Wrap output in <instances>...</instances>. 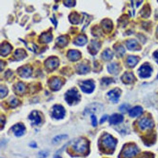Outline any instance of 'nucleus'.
<instances>
[{
  "label": "nucleus",
  "mask_w": 158,
  "mask_h": 158,
  "mask_svg": "<svg viewBox=\"0 0 158 158\" xmlns=\"http://www.w3.org/2000/svg\"><path fill=\"white\" fill-rule=\"evenodd\" d=\"M116 145V140L110 135L106 134L103 136L100 139V149L104 153H113Z\"/></svg>",
  "instance_id": "obj_1"
},
{
  "label": "nucleus",
  "mask_w": 158,
  "mask_h": 158,
  "mask_svg": "<svg viewBox=\"0 0 158 158\" xmlns=\"http://www.w3.org/2000/svg\"><path fill=\"white\" fill-rule=\"evenodd\" d=\"M73 149L75 154L85 155L88 154L89 150V143L86 139L81 138L74 143Z\"/></svg>",
  "instance_id": "obj_2"
},
{
  "label": "nucleus",
  "mask_w": 158,
  "mask_h": 158,
  "mask_svg": "<svg viewBox=\"0 0 158 158\" xmlns=\"http://www.w3.org/2000/svg\"><path fill=\"white\" fill-rule=\"evenodd\" d=\"M65 99L69 105L76 104L80 100V95L76 89L69 90L65 94Z\"/></svg>",
  "instance_id": "obj_3"
},
{
  "label": "nucleus",
  "mask_w": 158,
  "mask_h": 158,
  "mask_svg": "<svg viewBox=\"0 0 158 158\" xmlns=\"http://www.w3.org/2000/svg\"><path fill=\"white\" fill-rule=\"evenodd\" d=\"M138 152L137 147L134 145L130 144L124 148L121 152L122 156L125 158H132L135 156Z\"/></svg>",
  "instance_id": "obj_4"
},
{
  "label": "nucleus",
  "mask_w": 158,
  "mask_h": 158,
  "mask_svg": "<svg viewBox=\"0 0 158 158\" xmlns=\"http://www.w3.org/2000/svg\"><path fill=\"white\" fill-rule=\"evenodd\" d=\"M65 111L64 107L61 105H55L53 108L52 115L57 119H63L65 115Z\"/></svg>",
  "instance_id": "obj_5"
},
{
  "label": "nucleus",
  "mask_w": 158,
  "mask_h": 158,
  "mask_svg": "<svg viewBox=\"0 0 158 158\" xmlns=\"http://www.w3.org/2000/svg\"><path fill=\"white\" fill-rule=\"evenodd\" d=\"M45 66L49 70H53L59 65V60L55 57H51L45 62Z\"/></svg>",
  "instance_id": "obj_6"
},
{
  "label": "nucleus",
  "mask_w": 158,
  "mask_h": 158,
  "mask_svg": "<svg viewBox=\"0 0 158 158\" xmlns=\"http://www.w3.org/2000/svg\"><path fill=\"white\" fill-rule=\"evenodd\" d=\"M152 71L153 70L151 66L148 64H145L139 69V75L141 78H149V76H151Z\"/></svg>",
  "instance_id": "obj_7"
},
{
  "label": "nucleus",
  "mask_w": 158,
  "mask_h": 158,
  "mask_svg": "<svg viewBox=\"0 0 158 158\" xmlns=\"http://www.w3.org/2000/svg\"><path fill=\"white\" fill-rule=\"evenodd\" d=\"M80 87L82 91L85 93H91L94 91L95 85L92 81H85L82 83Z\"/></svg>",
  "instance_id": "obj_8"
},
{
  "label": "nucleus",
  "mask_w": 158,
  "mask_h": 158,
  "mask_svg": "<svg viewBox=\"0 0 158 158\" xmlns=\"http://www.w3.org/2000/svg\"><path fill=\"white\" fill-rule=\"evenodd\" d=\"M102 28L105 34H109L113 28V24L112 21L108 19H103L101 22Z\"/></svg>",
  "instance_id": "obj_9"
},
{
  "label": "nucleus",
  "mask_w": 158,
  "mask_h": 158,
  "mask_svg": "<svg viewBox=\"0 0 158 158\" xmlns=\"http://www.w3.org/2000/svg\"><path fill=\"white\" fill-rule=\"evenodd\" d=\"M139 126L142 130H145L152 128L154 126V124L152 120L149 118L145 117L140 121L139 122Z\"/></svg>",
  "instance_id": "obj_10"
},
{
  "label": "nucleus",
  "mask_w": 158,
  "mask_h": 158,
  "mask_svg": "<svg viewBox=\"0 0 158 158\" xmlns=\"http://www.w3.org/2000/svg\"><path fill=\"white\" fill-rule=\"evenodd\" d=\"M62 81L58 78H52L49 82L50 88L53 91H58L62 86Z\"/></svg>",
  "instance_id": "obj_11"
},
{
  "label": "nucleus",
  "mask_w": 158,
  "mask_h": 158,
  "mask_svg": "<svg viewBox=\"0 0 158 158\" xmlns=\"http://www.w3.org/2000/svg\"><path fill=\"white\" fill-rule=\"evenodd\" d=\"M121 80L125 84H130L134 83L136 79L134 74L131 72H126L121 76Z\"/></svg>",
  "instance_id": "obj_12"
},
{
  "label": "nucleus",
  "mask_w": 158,
  "mask_h": 158,
  "mask_svg": "<svg viewBox=\"0 0 158 158\" xmlns=\"http://www.w3.org/2000/svg\"><path fill=\"white\" fill-rule=\"evenodd\" d=\"M100 47H101V45L99 42L96 40H92L88 46V50L89 52L92 55H95L98 52Z\"/></svg>",
  "instance_id": "obj_13"
},
{
  "label": "nucleus",
  "mask_w": 158,
  "mask_h": 158,
  "mask_svg": "<svg viewBox=\"0 0 158 158\" xmlns=\"http://www.w3.org/2000/svg\"><path fill=\"white\" fill-rule=\"evenodd\" d=\"M121 94V91L118 88H115L110 91L108 93L110 100L114 103H117Z\"/></svg>",
  "instance_id": "obj_14"
},
{
  "label": "nucleus",
  "mask_w": 158,
  "mask_h": 158,
  "mask_svg": "<svg viewBox=\"0 0 158 158\" xmlns=\"http://www.w3.org/2000/svg\"><path fill=\"white\" fill-rule=\"evenodd\" d=\"M32 68L29 66H23L19 68L18 70L19 74L23 78H28L31 75Z\"/></svg>",
  "instance_id": "obj_15"
},
{
  "label": "nucleus",
  "mask_w": 158,
  "mask_h": 158,
  "mask_svg": "<svg viewBox=\"0 0 158 158\" xmlns=\"http://www.w3.org/2000/svg\"><path fill=\"white\" fill-rule=\"evenodd\" d=\"M126 46L127 48L131 51H138L141 48L139 43L134 39H130L127 41Z\"/></svg>",
  "instance_id": "obj_16"
},
{
  "label": "nucleus",
  "mask_w": 158,
  "mask_h": 158,
  "mask_svg": "<svg viewBox=\"0 0 158 158\" xmlns=\"http://www.w3.org/2000/svg\"><path fill=\"white\" fill-rule=\"evenodd\" d=\"M12 129L15 136H22L24 133L25 127L22 124H18L13 126Z\"/></svg>",
  "instance_id": "obj_17"
},
{
  "label": "nucleus",
  "mask_w": 158,
  "mask_h": 158,
  "mask_svg": "<svg viewBox=\"0 0 158 158\" xmlns=\"http://www.w3.org/2000/svg\"><path fill=\"white\" fill-rule=\"evenodd\" d=\"M124 120V117L118 114L112 115L109 118V122L111 124L116 125L120 124Z\"/></svg>",
  "instance_id": "obj_18"
},
{
  "label": "nucleus",
  "mask_w": 158,
  "mask_h": 158,
  "mask_svg": "<svg viewBox=\"0 0 158 158\" xmlns=\"http://www.w3.org/2000/svg\"><path fill=\"white\" fill-rule=\"evenodd\" d=\"M81 56V54L77 50H70L67 53L68 58L71 61H77L80 58Z\"/></svg>",
  "instance_id": "obj_19"
},
{
  "label": "nucleus",
  "mask_w": 158,
  "mask_h": 158,
  "mask_svg": "<svg viewBox=\"0 0 158 158\" xmlns=\"http://www.w3.org/2000/svg\"><path fill=\"white\" fill-rule=\"evenodd\" d=\"M29 119L31 121L33 124L36 125L40 124L41 121V119L37 111H33L29 116Z\"/></svg>",
  "instance_id": "obj_20"
},
{
  "label": "nucleus",
  "mask_w": 158,
  "mask_h": 158,
  "mask_svg": "<svg viewBox=\"0 0 158 158\" xmlns=\"http://www.w3.org/2000/svg\"><path fill=\"white\" fill-rule=\"evenodd\" d=\"M108 70L110 73L114 75H117L121 70V67L118 64L116 63L110 64L108 66Z\"/></svg>",
  "instance_id": "obj_21"
},
{
  "label": "nucleus",
  "mask_w": 158,
  "mask_h": 158,
  "mask_svg": "<svg viewBox=\"0 0 158 158\" xmlns=\"http://www.w3.org/2000/svg\"><path fill=\"white\" fill-rule=\"evenodd\" d=\"M12 50V47L10 44L7 43H3L1 46V55L6 56L8 55Z\"/></svg>",
  "instance_id": "obj_22"
},
{
  "label": "nucleus",
  "mask_w": 158,
  "mask_h": 158,
  "mask_svg": "<svg viewBox=\"0 0 158 158\" xmlns=\"http://www.w3.org/2000/svg\"><path fill=\"white\" fill-rule=\"evenodd\" d=\"M143 109L142 107L140 106H136L130 110L129 114L130 116L132 117H137L142 114Z\"/></svg>",
  "instance_id": "obj_23"
},
{
  "label": "nucleus",
  "mask_w": 158,
  "mask_h": 158,
  "mask_svg": "<svg viewBox=\"0 0 158 158\" xmlns=\"http://www.w3.org/2000/svg\"><path fill=\"white\" fill-rule=\"evenodd\" d=\"M52 39V36L51 33L46 32L43 33L40 37V41L41 43H48Z\"/></svg>",
  "instance_id": "obj_24"
},
{
  "label": "nucleus",
  "mask_w": 158,
  "mask_h": 158,
  "mask_svg": "<svg viewBox=\"0 0 158 158\" xmlns=\"http://www.w3.org/2000/svg\"><path fill=\"white\" fill-rule=\"evenodd\" d=\"M151 13V8L148 4H146L141 9L140 14L143 18H146L150 16Z\"/></svg>",
  "instance_id": "obj_25"
},
{
  "label": "nucleus",
  "mask_w": 158,
  "mask_h": 158,
  "mask_svg": "<svg viewBox=\"0 0 158 158\" xmlns=\"http://www.w3.org/2000/svg\"><path fill=\"white\" fill-rule=\"evenodd\" d=\"M26 56H27L26 52L23 49H17L14 52V58L17 60H20L23 59L26 57Z\"/></svg>",
  "instance_id": "obj_26"
},
{
  "label": "nucleus",
  "mask_w": 158,
  "mask_h": 158,
  "mask_svg": "<svg viewBox=\"0 0 158 158\" xmlns=\"http://www.w3.org/2000/svg\"><path fill=\"white\" fill-rule=\"evenodd\" d=\"M139 61V58L136 56H129L127 59V63L130 67H134Z\"/></svg>",
  "instance_id": "obj_27"
},
{
  "label": "nucleus",
  "mask_w": 158,
  "mask_h": 158,
  "mask_svg": "<svg viewBox=\"0 0 158 158\" xmlns=\"http://www.w3.org/2000/svg\"><path fill=\"white\" fill-rule=\"evenodd\" d=\"M100 109V106L97 103H92L87 107L85 110V114L87 113H91L92 112H97Z\"/></svg>",
  "instance_id": "obj_28"
},
{
  "label": "nucleus",
  "mask_w": 158,
  "mask_h": 158,
  "mask_svg": "<svg viewBox=\"0 0 158 158\" xmlns=\"http://www.w3.org/2000/svg\"><path fill=\"white\" fill-rule=\"evenodd\" d=\"M68 42L67 38L65 36H61L57 39L56 44L59 47H64L67 45Z\"/></svg>",
  "instance_id": "obj_29"
},
{
  "label": "nucleus",
  "mask_w": 158,
  "mask_h": 158,
  "mask_svg": "<svg viewBox=\"0 0 158 158\" xmlns=\"http://www.w3.org/2000/svg\"><path fill=\"white\" fill-rule=\"evenodd\" d=\"M87 42V39L85 36L84 35H80L76 37L74 43L75 44L79 46H83Z\"/></svg>",
  "instance_id": "obj_30"
},
{
  "label": "nucleus",
  "mask_w": 158,
  "mask_h": 158,
  "mask_svg": "<svg viewBox=\"0 0 158 158\" xmlns=\"http://www.w3.org/2000/svg\"><path fill=\"white\" fill-rule=\"evenodd\" d=\"M90 67L88 65L85 64H80L77 67V73L79 74H85L89 72Z\"/></svg>",
  "instance_id": "obj_31"
},
{
  "label": "nucleus",
  "mask_w": 158,
  "mask_h": 158,
  "mask_svg": "<svg viewBox=\"0 0 158 158\" xmlns=\"http://www.w3.org/2000/svg\"><path fill=\"white\" fill-rule=\"evenodd\" d=\"M113 57V53L110 49H106L102 54V57L105 61H109Z\"/></svg>",
  "instance_id": "obj_32"
},
{
  "label": "nucleus",
  "mask_w": 158,
  "mask_h": 158,
  "mask_svg": "<svg viewBox=\"0 0 158 158\" xmlns=\"http://www.w3.org/2000/svg\"><path fill=\"white\" fill-rule=\"evenodd\" d=\"M69 19L70 22L74 24H77L79 22V15L76 12L72 13L69 16Z\"/></svg>",
  "instance_id": "obj_33"
},
{
  "label": "nucleus",
  "mask_w": 158,
  "mask_h": 158,
  "mask_svg": "<svg viewBox=\"0 0 158 158\" xmlns=\"http://www.w3.org/2000/svg\"><path fill=\"white\" fill-rule=\"evenodd\" d=\"M25 90V86L24 84L22 82L18 83L15 87V91L18 94H22Z\"/></svg>",
  "instance_id": "obj_34"
},
{
  "label": "nucleus",
  "mask_w": 158,
  "mask_h": 158,
  "mask_svg": "<svg viewBox=\"0 0 158 158\" xmlns=\"http://www.w3.org/2000/svg\"><path fill=\"white\" fill-rule=\"evenodd\" d=\"M115 49L116 55L118 57H122L125 54V50L124 47L121 45H117L116 46H115Z\"/></svg>",
  "instance_id": "obj_35"
},
{
  "label": "nucleus",
  "mask_w": 158,
  "mask_h": 158,
  "mask_svg": "<svg viewBox=\"0 0 158 158\" xmlns=\"http://www.w3.org/2000/svg\"><path fill=\"white\" fill-rule=\"evenodd\" d=\"M127 19L128 17L126 15H124L123 16L121 17L119 20V25L121 27H125L128 22Z\"/></svg>",
  "instance_id": "obj_36"
},
{
  "label": "nucleus",
  "mask_w": 158,
  "mask_h": 158,
  "mask_svg": "<svg viewBox=\"0 0 158 158\" xmlns=\"http://www.w3.org/2000/svg\"><path fill=\"white\" fill-rule=\"evenodd\" d=\"M67 138V136L66 135H60L55 137L53 140V143L54 144H58L62 140L66 139Z\"/></svg>",
  "instance_id": "obj_37"
},
{
  "label": "nucleus",
  "mask_w": 158,
  "mask_h": 158,
  "mask_svg": "<svg viewBox=\"0 0 158 158\" xmlns=\"http://www.w3.org/2000/svg\"><path fill=\"white\" fill-rule=\"evenodd\" d=\"M7 92H8V90L7 88L5 86H1V88H0V93H1V98H2L5 96H6L7 95Z\"/></svg>",
  "instance_id": "obj_38"
},
{
  "label": "nucleus",
  "mask_w": 158,
  "mask_h": 158,
  "mask_svg": "<svg viewBox=\"0 0 158 158\" xmlns=\"http://www.w3.org/2000/svg\"><path fill=\"white\" fill-rule=\"evenodd\" d=\"M19 104V101L16 98H13L10 102V104L11 107L12 108H15Z\"/></svg>",
  "instance_id": "obj_39"
},
{
  "label": "nucleus",
  "mask_w": 158,
  "mask_h": 158,
  "mask_svg": "<svg viewBox=\"0 0 158 158\" xmlns=\"http://www.w3.org/2000/svg\"><path fill=\"white\" fill-rule=\"evenodd\" d=\"M63 2L66 6L70 7L74 6L76 1H64Z\"/></svg>",
  "instance_id": "obj_40"
},
{
  "label": "nucleus",
  "mask_w": 158,
  "mask_h": 158,
  "mask_svg": "<svg viewBox=\"0 0 158 158\" xmlns=\"http://www.w3.org/2000/svg\"><path fill=\"white\" fill-rule=\"evenodd\" d=\"M113 79L110 78H104L102 79V83L106 85H108L113 82Z\"/></svg>",
  "instance_id": "obj_41"
},
{
  "label": "nucleus",
  "mask_w": 158,
  "mask_h": 158,
  "mask_svg": "<svg viewBox=\"0 0 158 158\" xmlns=\"http://www.w3.org/2000/svg\"><path fill=\"white\" fill-rule=\"evenodd\" d=\"M139 158H154V155L150 153H145L144 154H142Z\"/></svg>",
  "instance_id": "obj_42"
},
{
  "label": "nucleus",
  "mask_w": 158,
  "mask_h": 158,
  "mask_svg": "<svg viewBox=\"0 0 158 158\" xmlns=\"http://www.w3.org/2000/svg\"><path fill=\"white\" fill-rule=\"evenodd\" d=\"M129 106L126 104L121 105L120 108V110L122 112H125L129 109Z\"/></svg>",
  "instance_id": "obj_43"
},
{
  "label": "nucleus",
  "mask_w": 158,
  "mask_h": 158,
  "mask_svg": "<svg viewBox=\"0 0 158 158\" xmlns=\"http://www.w3.org/2000/svg\"><path fill=\"white\" fill-rule=\"evenodd\" d=\"M48 155V153L46 152H40L39 154V157L40 158H45Z\"/></svg>",
  "instance_id": "obj_44"
},
{
  "label": "nucleus",
  "mask_w": 158,
  "mask_h": 158,
  "mask_svg": "<svg viewBox=\"0 0 158 158\" xmlns=\"http://www.w3.org/2000/svg\"><path fill=\"white\" fill-rule=\"evenodd\" d=\"M92 124V125L94 127L97 126V119L96 116L94 115H91Z\"/></svg>",
  "instance_id": "obj_45"
},
{
  "label": "nucleus",
  "mask_w": 158,
  "mask_h": 158,
  "mask_svg": "<svg viewBox=\"0 0 158 158\" xmlns=\"http://www.w3.org/2000/svg\"><path fill=\"white\" fill-rule=\"evenodd\" d=\"M5 123V119L4 116H1V130H2L4 127Z\"/></svg>",
  "instance_id": "obj_46"
},
{
  "label": "nucleus",
  "mask_w": 158,
  "mask_h": 158,
  "mask_svg": "<svg viewBox=\"0 0 158 158\" xmlns=\"http://www.w3.org/2000/svg\"><path fill=\"white\" fill-rule=\"evenodd\" d=\"M154 58H155L156 62L158 63V50L155 51V52L154 53Z\"/></svg>",
  "instance_id": "obj_47"
},
{
  "label": "nucleus",
  "mask_w": 158,
  "mask_h": 158,
  "mask_svg": "<svg viewBox=\"0 0 158 158\" xmlns=\"http://www.w3.org/2000/svg\"><path fill=\"white\" fill-rule=\"evenodd\" d=\"M107 118H108V116L106 115H104V116L101 118V120H100V123H101V124L103 123V122H104V121L107 119Z\"/></svg>",
  "instance_id": "obj_48"
},
{
  "label": "nucleus",
  "mask_w": 158,
  "mask_h": 158,
  "mask_svg": "<svg viewBox=\"0 0 158 158\" xmlns=\"http://www.w3.org/2000/svg\"><path fill=\"white\" fill-rule=\"evenodd\" d=\"M30 145L31 147H34V148H36V144L35 143H32Z\"/></svg>",
  "instance_id": "obj_49"
},
{
  "label": "nucleus",
  "mask_w": 158,
  "mask_h": 158,
  "mask_svg": "<svg viewBox=\"0 0 158 158\" xmlns=\"http://www.w3.org/2000/svg\"><path fill=\"white\" fill-rule=\"evenodd\" d=\"M54 158H61V157L59 155H56L54 157Z\"/></svg>",
  "instance_id": "obj_50"
},
{
  "label": "nucleus",
  "mask_w": 158,
  "mask_h": 158,
  "mask_svg": "<svg viewBox=\"0 0 158 158\" xmlns=\"http://www.w3.org/2000/svg\"><path fill=\"white\" fill-rule=\"evenodd\" d=\"M157 35L158 37V28H157Z\"/></svg>",
  "instance_id": "obj_51"
},
{
  "label": "nucleus",
  "mask_w": 158,
  "mask_h": 158,
  "mask_svg": "<svg viewBox=\"0 0 158 158\" xmlns=\"http://www.w3.org/2000/svg\"><path fill=\"white\" fill-rule=\"evenodd\" d=\"M157 77H158V76H157Z\"/></svg>",
  "instance_id": "obj_52"
},
{
  "label": "nucleus",
  "mask_w": 158,
  "mask_h": 158,
  "mask_svg": "<svg viewBox=\"0 0 158 158\" xmlns=\"http://www.w3.org/2000/svg\"></svg>",
  "instance_id": "obj_53"
}]
</instances>
